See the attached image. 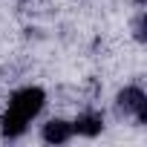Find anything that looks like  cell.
<instances>
[{
  "label": "cell",
  "instance_id": "1",
  "mask_svg": "<svg viewBox=\"0 0 147 147\" xmlns=\"http://www.w3.org/2000/svg\"><path fill=\"white\" fill-rule=\"evenodd\" d=\"M46 104V92L40 87H23L18 92H12L9 107L0 118V130H3L6 138H20L26 133V127L32 124V118L43 110Z\"/></svg>",
  "mask_w": 147,
  "mask_h": 147
},
{
  "label": "cell",
  "instance_id": "2",
  "mask_svg": "<svg viewBox=\"0 0 147 147\" xmlns=\"http://www.w3.org/2000/svg\"><path fill=\"white\" fill-rule=\"evenodd\" d=\"M115 110L121 115L136 118L138 124H147V95L141 87H124L115 95Z\"/></svg>",
  "mask_w": 147,
  "mask_h": 147
},
{
  "label": "cell",
  "instance_id": "3",
  "mask_svg": "<svg viewBox=\"0 0 147 147\" xmlns=\"http://www.w3.org/2000/svg\"><path fill=\"white\" fill-rule=\"evenodd\" d=\"M101 130H104V115L95 110H87L72 121V133H78L84 138H95V136H101Z\"/></svg>",
  "mask_w": 147,
  "mask_h": 147
},
{
  "label": "cell",
  "instance_id": "4",
  "mask_svg": "<svg viewBox=\"0 0 147 147\" xmlns=\"http://www.w3.org/2000/svg\"><path fill=\"white\" fill-rule=\"evenodd\" d=\"M72 136H75L72 133V121H63V118H49L40 130V138L46 144H66Z\"/></svg>",
  "mask_w": 147,
  "mask_h": 147
},
{
  "label": "cell",
  "instance_id": "5",
  "mask_svg": "<svg viewBox=\"0 0 147 147\" xmlns=\"http://www.w3.org/2000/svg\"><path fill=\"white\" fill-rule=\"evenodd\" d=\"M144 23H147V15H144V12H138V15H136V20H133V38H136L138 43H144V38H147V35H144Z\"/></svg>",
  "mask_w": 147,
  "mask_h": 147
},
{
  "label": "cell",
  "instance_id": "6",
  "mask_svg": "<svg viewBox=\"0 0 147 147\" xmlns=\"http://www.w3.org/2000/svg\"><path fill=\"white\" fill-rule=\"evenodd\" d=\"M133 3H136V6H144V3H147V0H133Z\"/></svg>",
  "mask_w": 147,
  "mask_h": 147
}]
</instances>
